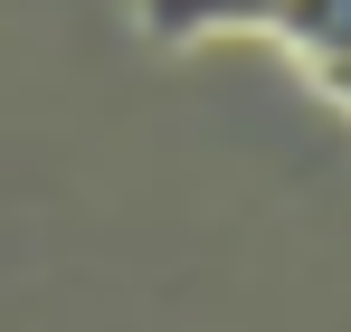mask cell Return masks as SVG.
<instances>
[{"label":"cell","mask_w":351,"mask_h":332,"mask_svg":"<svg viewBox=\"0 0 351 332\" xmlns=\"http://www.w3.org/2000/svg\"><path fill=\"white\" fill-rule=\"evenodd\" d=\"M266 29H276L323 86H351V0H276Z\"/></svg>","instance_id":"1"},{"label":"cell","mask_w":351,"mask_h":332,"mask_svg":"<svg viewBox=\"0 0 351 332\" xmlns=\"http://www.w3.org/2000/svg\"><path fill=\"white\" fill-rule=\"evenodd\" d=\"M332 95H342V105H351V86H332Z\"/></svg>","instance_id":"3"},{"label":"cell","mask_w":351,"mask_h":332,"mask_svg":"<svg viewBox=\"0 0 351 332\" xmlns=\"http://www.w3.org/2000/svg\"><path fill=\"white\" fill-rule=\"evenodd\" d=\"M276 0H143L152 38H209V29H266Z\"/></svg>","instance_id":"2"}]
</instances>
